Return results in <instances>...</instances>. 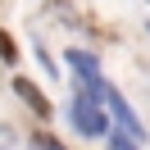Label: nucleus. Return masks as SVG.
Masks as SVG:
<instances>
[{"label": "nucleus", "mask_w": 150, "mask_h": 150, "mask_svg": "<svg viewBox=\"0 0 150 150\" xmlns=\"http://www.w3.org/2000/svg\"><path fill=\"white\" fill-rule=\"evenodd\" d=\"M14 96H18V100L28 105L37 118H50V114H55V109H50V100H46V96H41L32 82H28V77H14Z\"/></svg>", "instance_id": "20e7f679"}, {"label": "nucleus", "mask_w": 150, "mask_h": 150, "mask_svg": "<svg viewBox=\"0 0 150 150\" xmlns=\"http://www.w3.org/2000/svg\"><path fill=\"white\" fill-rule=\"evenodd\" d=\"M146 37H150V23H146Z\"/></svg>", "instance_id": "0eeeda50"}, {"label": "nucleus", "mask_w": 150, "mask_h": 150, "mask_svg": "<svg viewBox=\"0 0 150 150\" xmlns=\"http://www.w3.org/2000/svg\"><path fill=\"white\" fill-rule=\"evenodd\" d=\"M64 64H68V73H73V82H68V86H82V91H91L96 100H105L109 82H105V73H100V59H96L91 50H82V46H68V50H64Z\"/></svg>", "instance_id": "f03ea898"}, {"label": "nucleus", "mask_w": 150, "mask_h": 150, "mask_svg": "<svg viewBox=\"0 0 150 150\" xmlns=\"http://www.w3.org/2000/svg\"><path fill=\"white\" fill-rule=\"evenodd\" d=\"M105 141H109V150H141V141H137V137H127L123 127H114Z\"/></svg>", "instance_id": "423d86ee"}, {"label": "nucleus", "mask_w": 150, "mask_h": 150, "mask_svg": "<svg viewBox=\"0 0 150 150\" xmlns=\"http://www.w3.org/2000/svg\"><path fill=\"white\" fill-rule=\"evenodd\" d=\"M105 109H109V118H114V127H123V132H127V137H137L141 146H146V137H150V132H146V123L137 118V109H132V105H127V96H123V91H118V86H114V82H109V91H105Z\"/></svg>", "instance_id": "7ed1b4c3"}, {"label": "nucleus", "mask_w": 150, "mask_h": 150, "mask_svg": "<svg viewBox=\"0 0 150 150\" xmlns=\"http://www.w3.org/2000/svg\"><path fill=\"white\" fill-rule=\"evenodd\" d=\"M28 150H68L64 146V141H59V137H50V132H32V137H28Z\"/></svg>", "instance_id": "39448f33"}, {"label": "nucleus", "mask_w": 150, "mask_h": 150, "mask_svg": "<svg viewBox=\"0 0 150 150\" xmlns=\"http://www.w3.org/2000/svg\"><path fill=\"white\" fill-rule=\"evenodd\" d=\"M68 123H73L82 137H109L114 132V118H109V109H105V100H96L82 86L68 91Z\"/></svg>", "instance_id": "f257e3e1"}]
</instances>
